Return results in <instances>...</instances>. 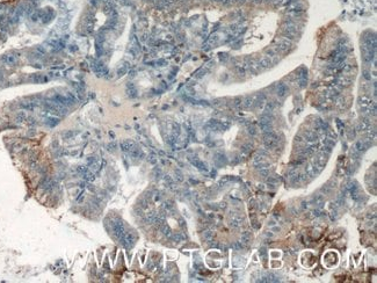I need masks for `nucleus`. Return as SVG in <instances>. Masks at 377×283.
<instances>
[{"instance_id": "obj_8", "label": "nucleus", "mask_w": 377, "mask_h": 283, "mask_svg": "<svg viewBox=\"0 0 377 283\" xmlns=\"http://www.w3.org/2000/svg\"><path fill=\"white\" fill-rule=\"evenodd\" d=\"M189 161L193 164L195 167H197L199 169H201V171H207V169H208L207 165H205L203 161H201L199 158H196V157H190V158H189Z\"/></svg>"}, {"instance_id": "obj_6", "label": "nucleus", "mask_w": 377, "mask_h": 283, "mask_svg": "<svg viewBox=\"0 0 377 283\" xmlns=\"http://www.w3.org/2000/svg\"><path fill=\"white\" fill-rule=\"evenodd\" d=\"M302 136H303V138L305 139L307 143L312 144V143H317L319 135H318L316 131H313V130H304V131L302 133Z\"/></svg>"}, {"instance_id": "obj_24", "label": "nucleus", "mask_w": 377, "mask_h": 283, "mask_svg": "<svg viewBox=\"0 0 377 283\" xmlns=\"http://www.w3.org/2000/svg\"><path fill=\"white\" fill-rule=\"evenodd\" d=\"M203 237H204V239H205L207 241H211V240L214 239V232H211V231H205L204 234H203Z\"/></svg>"}, {"instance_id": "obj_41", "label": "nucleus", "mask_w": 377, "mask_h": 283, "mask_svg": "<svg viewBox=\"0 0 377 283\" xmlns=\"http://www.w3.org/2000/svg\"><path fill=\"white\" fill-rule=\"evenodd\" d=\"M267 236H268V237H273V233L272 232H268V233H267Z\"/></svg>"}, {"instance_id": "obj_36", "label": "nucleus", "mask_w": 377, "mask_h": 283, "mask_svg": "<svg viewBox=\"0 0 377 283\" xmlns=\"http://www.w3.org/2000/svg\"><path fill=\"white\" fill-rule=\"evenodd\" d=\"M337 217H338V211L334 210L333 208H332V212H331V218H332V221L337 219Z\"/></svg>"}, {"instance_id": "obj_15", "label": "nucleus", "mask_w": 377, "mask_h": 283, "mask_svg": "<svg viewBox=\"0 0 377 283\" xmlns=\"http://www.w3.org/2000/svg\"><path fill=\"white\" fill-rule=\"evenodd\" d=\"M288 86L286 84H280L277 86V97H284L288 93Z\"/></svg>"}, {"instance_id": "obj_30", "label": "nucleus", "mask_w": 377, "mask_h": 283, "mask_svg": "<svg viewBox=\"0 0 377 283\" xmlns=\"http://www.w3.org/2000/svg\"><path fill=\"white\" fill-rule=\"evenodd\" d=\"M247 131H248V133H250V135H252V136L256 135V129H255L253 125H250V127L247 128Z\"/></svg>"}, {"instance_id": "obj_22", "label": "nucleus", "mask_w": 377, "mask_h": 283, "mask_svg": "<svg viewBox=\"0 0 377 283\" xmlns=\"http://www.w3.org/2000/svg\"><path fill=\"white\" fill-rule=\"evenodd\" d=\"M136 93H137V91L133 87V85H131V84L128 85V94H129V97H136Z\"/></svg>"}, {"instance_id": "obj_2", "label": "nucleus", "mask_w": 377, "mask_h": 283, "mask_svg": "<svg viewBox=\"0 0 377 283\" xmlns=\"http://www.w3.org/2000/svg\"><path fill=\"white\" fill-rule=\"evenodd\" d=\"M277 141H279V139H277V136L273 133V131L266 133L263 135V144H265V147H266V149H273V147H275L276 144H277Z\"/></svg>"}, {"instance_id": "obj_37", "label": "nucleus", "mask_w": 377, "mask_h": 283, "mask_svg": "<svg viewBox=\"0 0 377 283\" xmlns=\"http://www.w3.org/2000/svg\"><path fill=\"white\" fill-rule=\"evenodd\" d=\"M114 147H116V144H115V143L109 144V149H110V150H114Z\"/></svg>"}, {"instance_id": "obj_33", "label": "nucleus", "mask_w": 377, "mask_h": 283, "mask_svg": "<svg viewBox=\"0 0 377 283\" xmlns=\"http://www.w3.org/2000/svg\"><path fill=\"white\" fill-rule=\"evenodd\" d=\"M312 213H313V216H315V217H320V216L323 215V212H322V210H320L319 208H317L316 210H313Z\"/></svg>"}, {"instance_id": "obj_32", "label": "nucleus", "mask_w": 377, "mask_h": 283, "mask_svg": "<svg viewBox=\"0 0 377 283\" xmlns=\"http://www.w3.org/2000/svg\"><path fill=\"white\" fill-rule=\"evenodd\" d=\"M247 1H252V0H230L229 4H245Z\"/></svg>"}, {"instance_id": "obj_40", "label": "nucleus", "mask_w": 377, "mask_h": 283, "mask_svg": "<svg viewBox=\"0 0 377 283\" xmlns=\"http://www.w3.org/2000/svg\"><path fill=\"white\" fill-rule=\"evenodd\" d=\"M273 230H274V231H280V230H281V229H280V228H277V226H276V228H274V229H273Z\"/></svg>"}, {"instance_id": "obj_18", "label": "nucleus", "mask_w": 377, "mask_h": 283, "mask_svg": "<svg viewBox=\"0 0 377 283\" xmlns=\"http://www.w3.org/2000/svg\"><path fill=\"white\" fill-rule=\"evenodd\" d=\"M128 70H129V64H128V63H123L122 65L117 69L116 73H117L118 76H124V74L128 72Z\"/></svg>"}, {"instance_id": "obj_31", "label": "nucleus", "mask_w": 377, "mask_h": 283, "mask_svg": "<svg viewBox=\"0 0 377 283\" xmlns=\"http://www.w3.org/2000/svg\"><path fill=\"white\" fill-rule=\"evenodd\" d=\"M331 190H332V188L328 186V185H326V186H324L323 188H322V192L325 193V195L330 194V193H331Z\"/></svg>"}, {"instance_id": "obj_29", "label": "nucleus", "mask_w": 377, "mask_h": 283, "mask_svg": "<svg viewBox=\"0 0 377 283\" xmlns=\"http://www.w3.org/2000/svg\"><path fill=\"white\" fill-rule=\"evenodd\" d=\"M259 172H260V175L262 177H267L269 175V168H263V169H260Z\"/></svg>"}, {"instance_id": "obj_12", "label": "nucleus", "mask_w": 377, "mask_h": 283, "mask_svg": "<svg viewBox=\"0 0 377 283\" xmlns=\"http://www.w3.org/2000/svg\"><path fill=\"white\" fill-rule=\"evenodd\" d=\"M241 225H243V218H241L240 216H235V217H232V219L230 221V226H232V228H235V229L240 228Z\"/></svg>"}, {"instance_id": "obj_3", "label": "nucleus", "mask_w": 377, "mask_h": 283, "mask_svg": "<svg viewBox=\"0 0 377 283\" xmlns=\"http://www.w3.org/2000/svg\"><path fill=\"white\" fill-rule=\"evenodd\" d=\"M112 230H113L114 236L117 239H120L127 232L125 231V226H124V224L121 221H115L114 223H112Z\"/></svg>"}, {"instance_id": "obj_39", "label": "nucleus", "mask_w": 377, "mask_h": 283, "mask_svg": "<svg viewBox=\"0 0 377 283\" xmlns=\"http://www.w3.org/2000/svg\"><path fill=\"white\" fill-rule=\"evenodd\" d=\"M303 205H302V207H303V208H304V209H305V208H307V203H305V202H303Z\"/></svg>"}, {"instance_id": "obj_1", "label": "nucleus", "mask_w": 377, "mask_h": 283, "mask_svg": "<svg viewBox=\"0 0 377 283\" xmlns=\"http://www.w3.org/2000/svg\"><path fill=\"white\" fill-rule=\"evenodd\" d=\"M291 46H292L291 40H288L287 37H280V38L276 40L275 46H274L273 49L279 53V52H286V51H288Z\"/></svg>"}, {"instance_id": "obj_14", "label": "nucleus", "mask_w": 377, "mask_h": 283, "mask_svg": "<svg viewBox=\"0 0 377 283\" xmlns=\"http://www.w3.org/2000/svg\"><path fill=\"white\" fill-rule=\"evenodd\" d=\"M215 157H216V158H215L216 165H218V166L225 165V162H226V157H225V154H223V153H220V152H217Z\"/></svg>"}, {"instance_id": "obj_21", "label": "nucleus", "mask_w": 377, "mask_h": 283, "mask_svg": "<svg viewBox=\"0 0 377 283\" xmlns=\"http://www.w3.org/2000/svg\"><path fill=\"white\" fill-rule=\"evenodd\" d=\"M326 136H327V138H330V139H332V141H337V138H338V135H337V133H333V131H332V130H330V129H327V130H326Z\"/></svg>"}, {"instance_id": "obj_4", "label": "nucleus", "mask_w": 377, "mask_h": 283, "mask_svg": "<svg viewBox=\"0 0 377 283\" xmlns=\"http://www.w3.org/2000/svg\"><path fill=\"white\" fill-rule=\"evenodd\" d=\"M205 127L209 128L210 130H214V131H222V130L228 129L229 124L222 123V122H218V121H216V120H210L208 123L205 124Z\"/></svg>"}, {"instance_id": "obj_34", "label": "nucleus", "mask_w": 377, "mask_h": 283, "mask_svg": "<svg viewBox=\"0 0 377 283\" xmlns=\"http://www.w3.org/2000/svg\"><path fill=\"white\" fill-rule=\"evenodd\" d=\"M258 154H260V156H262V157H266V156L268 154L267 149H260V150H258Z\"/></svg>"}, {"instance_id": "obj_20", "label": "nucleus", "mask_w": 377, "mask_h": 283, "mask_svg": "<svg viewBox=\"0 0 377 283\" xmlns=\"http://www.w3.org/2000/svg\"><path fill=\"white\" fill-rule=\"evenodd\" d=\"M297 79H307V71L305 69H301L297 72Z\"/></svg>"}, {"instance_id": "obj_17", "label": "nucleus", "mask_w": 377, "mask_h": 283, "mask_svg": "<svg viewBox=\"0 0 377 283\" xmlns=\"http://www.w3.org/2000/svg\"><path fill=\"white\" fill-rule=\"evenodd\" d=\"M253 102H254V95H248L241 101L243 106L245 108H253Z\"/></svg>"}, {"instance_id": "obj_9", "label": "nucleus", "mask_w": 377, "mask_h": 283, "mask_svg": "<svg viewBox=\"0 0 377 283\" xmlns=\"http://www.w3.org/2000/svg\"><path fill=\"white\" fill-rule=\"evenodd\" d=\"M53 16H55V10L52 8H46L42 14V20L44 23H48L52 20Z\"/></svg>"}, {"instance_id": "obj_26", "label": "nucleus", "mask_w": 377, "mask_h": 283, "mask_svg": "<svg viewBox=\"0 0 377 283\" xmlns=\"http://www.w3.org/2000/svg\"><path fill=\"white\" fill-rule=\"evenodd\" d=\"M295 142H296L297 144H299V145H305V144H307V142L303 138V136H296V137H295Z\"/></svg>"}, {"instance_id": "obj_5", "label": "nucleus", "mask_w": 377, "mask_h": 283, "mask_svg": "<svg viewBox=\"0 0 377 283\" xmlns=\"http://www.w3.org/2000/svg\"><path fill=\"white\" fill-rule=\"evenodd\" d=\"M118 240L122 243V245L125 248H131L132 246H133V244H135V240H136V239H135V236H133L132 233L125 232Z\"/></svg>"}, {"instance_id": "obj_38", "label": "nucleus", "mask_w": 377, "mask_h": 283, "mask_svg": "<svg viewBox=\"0 0 377 283\" xmlns=\"http://www.w3.org/2000/svg\"><path fill=\"white\" fill-rule=\"evenodd\" d=\"M260 253H261V255H262L263 258L266 257V249H265V248H262V249H261V252H260Z\"/></svg>"}, {"instance_id": "obj_13", "label": "nucleus", "mask_w": 377, "mask_h": 283, "mask_svg": "<svg viewBox=\"0 0 377 283\" xmlns=\"http://www.w3.org/2000/svg\"><path fill=\"white\" fill-rule=\"evenodd\" d=\"M312 202H313L315 205H317V208L322 209V207L324 205V197H323V195H320V194L315 195V196L312 197Z\"/></svg>"}, {"instance_id": "obj_16", "label": "nucleus", "mask_w": 377, "mask_h": 283, "mask_svg": "<svg viewBox=\"0 0 377 283\" xmlns=\"http://www.w3.org/2000/svg\"><path fill=\"white\" fill-rule=\"evenodd\" d=\"M305 173L307 174V177L312 179V177H316L318 172L316 171V168L313 167V165H312V164H307V166H305Z\"/></svg>"}, {"instance_id": "obj_11", "label": "nucleus", "mask_w": 377, "mask_h": 283, "mask_svg": "<svg viewBox=\"0 0 377 283\" xmlns=\"http://www.w3.org/2000/svg\"><path fill=\"white\" fill-rule=\"evenodd\" d=\"M135 146H136V144H135V143H133L132 141H123V142H121V149H122L124 152H128V153H129V152H130V150H131L132 147H135Z\"/></svg>"}, {"instance_id": "obj_28", "label": "nucleus", "mask_w": 377, "mask_h": 283, "mask_svg": "<svg viewBox=\"0 0 377 283\" xmlns=\"http://www.w3.org/2000/svg\"><path fill=\"white\" fill-rule=\"evenodd\" d=\"M323 144H325V145H328V146H332V147H333V146H334V144H335V142H334V141H332V139H330V138H327V137H326V138H325L324 141H323Z\"/></svg>"}, {"instance_id": "obj_23", "label": "nucleus", "mask_w": 377, "mask_h": 283, "mask_svg": "<svg viewBox=\"0 0 377 283\" xmlns=\"http://www.w3.org/2000/svg\"><path fill=\"white\" fill-rule=\"evenodd\" d=\"M161 230H163V234H164V236H166V237H171V236H172L169 226H167V225H163V226H161Z\"/></svg>"}, {"instance_id": "obj_10", "label": "nucleus", "mask_w": 377, "mask_h": 283, "mask_svg": "<svg viewBox=\"0 0 377 283\" xmlns=\"http://www.w3.org/2000/svg\"><path fill=\"white\" fill-rule=\"evenodd\" d=\"M259 65H260V67L261 69H267V67H269L271 65L273 64V61L271 57H268V56H263L262 58L259 61Z\"/></svg>"}, {"instance_id": "obj_7", "label": "nucleus", "mask_w": 377, "mask_h": 283, "mask_svg": "<svg viewBox=\"0 0 377 283\" xmlns=\"http://www.w3.org/2000/svg\"><path fill=\"white\" fill-rule=\"evenodd\" d=\"M92 69L97 73V76H105L108 73V69L102 62H93L92 64Z\"/></svg>"}, {"instance_id": "obj_25", "label": "nucleus", "mask_w": 377, "mask_h": 283, "mask_svg": "<svg viewBox=\"0 0 377 283\" xmlns=\"http://www.w3.org/2000/svg\"><path fill=\"white\" fill-rule=\"evenodd\" d=\"M320 152H324V153H327V154H330L331 152H332V146H328V145H323L320 149H319Z\"/></svg>"}, {"instance_id": "obj_19", "label": "nucleus", "mask_w": 377, "mask_h": 283, "mask_svg": "<svg viewBox=\"0 0 377 283\" xmlns=\"http://www.w3.org/2000/svg\"><path fill=\"white\" fill-rule=\"evenodd\" d=\"M251 237H252V234H251V232L250 231H244L243 233H241V243L243 244H248L250 241H251Z\"/></svg>"}, {"instance_id": "obj_27", "label": "nucleus", "mask_w": 377, "mask_h": 283, "mask_svg": "<svg viewBox=\"0 0 377 283\" xmlns=\"http://www.w3.org/2000/svg\"><path fill=\"white\" fill-rule=\"evenodd\" d=\"M252 147H253L252 144H246V145H244V146L241 147V151H243L244 153H248L250 151H252Z\"/></svg>"}, {"instance_id": "obj_35", "label": "nucleus", "mask_w": 377, "mask_h": 283, "mask_svg": "<svg viewBox=\"0 0 377 283\" xmlns=\"http://www.w3.org/2000/svg\"><path fill=\"white\" fill-rule=\"evenodd\" d=\"M172 239H173L174 241H176V243H179V241L182 240V237H181L180 234H173V236H172Z\"/></svg>"}]
</instances>
